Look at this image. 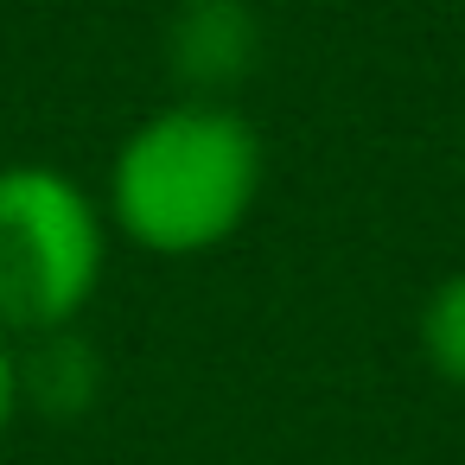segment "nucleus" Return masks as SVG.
Returning <instances> with one entry per match:
<instances>
[{"label": "nucleus", "mask_w": 465, "mask_h": 465, "mask_svg": "<svg viewBox=\"0 0 465 465\" xmlns=\"http://www.w3.org/2000/svg\"><path fill=\"white\" fill-rule=\"evenodd\" d=\"M268 185V141L236 103L173 96L109 153L103 217L153 262H198L242 236Z\"/></svg>", "instance_id": "1"}, {"label": "nucleus", "mask_w": 465, "mask_h": 465, "mask_svg": "<svg viewBox=\"0 0 465 465\" xmlns=\"http://www.w3.org/2000/svg\"><path fill=\"white\" fill-rule=\"evenodd\" d=\"M109 249L103 198L77 173L52 160L0 166V331L14 344L71 331L109 281Z\"/></svg>", "instance_id": "2"}, {"label": "nucleus", "mask_w": 465, "mask_h": 465, "mask_svg": "<svg viewBox=\"0 0 465 465\" xmlns=\"http://www.w3.org/2000/svg\"><path fill=\"white\" fill-rule=\"evenodd\" d=\"M166 77L179 96L204 103H236V90L262 64V14L255 0H179L166 39H160Z\"/></svg>", "instance_id": "3"}, {"label": "nucleus", "mask_w": 465, "mask_h": 465, "mask_svg": "<svg viewBox=\"0 0 465 465\" xmlns=\"http://www.w3.org/2000/svg\"><path fill=\"white\" fill-rule=\"evenodd\" d=\"M103 389V357L84 344V331H52V338H26L20 344V401L52 414V420H77Z\"/></svg>", "instance_id": "4"}, {"label": "nucleus", "mask_w": 465, "mask_h": 465, "mask_svg": "<svg viewBox=\"0 0 465 465\" xmlns=\"http://www.w3.org/2000/svg\"><path fill=\"white\" fill-rule=\"evenodd\" d=\"M414 344L446 389H465V268L440 274L414 312Z\"/></svg>", "instance_id": "5"}, {"label": "nucleus", "mask_w": 465, "mask_h": 465, "mask_svg": "<svg viewBox=\"0 0 465 465\" xmlns=\"http://www.w3.org/2000/svg\"><path fill=\"white\" fill-rule=\"evenodd\" d=\"M20 414H26V401H20V344L0 331V440L14 433Z\"/></svg>", "instance_id": "6"}]
</instances>
